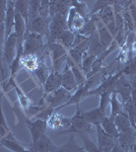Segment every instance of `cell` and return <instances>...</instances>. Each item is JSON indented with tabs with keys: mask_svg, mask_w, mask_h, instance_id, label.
<instances>
[{
	"mask_svg": "<svg viewBox=\"0 0 136 152\" xmlns=\"http://www.w3.org/2000/svg\"><path fill=\"white\" fill-rule=\"evenodd\" d=\"M74 39H75V34L72 33L71 31H69V29H67V31H63V33L61 34L60 37L57 39L56 42H58L59 44H61L66 50L69 51L73 46Z\"/></svg>",
	"mask_w": 136,
	"mask_h": 152,
	"instance_id": "obj_27",
	"label": "cell"
},
{
	"mask_svg": "<svg viewBox=\"0 0 136 152\" xmlns=\"http://www.w3.org/2000/svg\"><path fill=\"white\" fill-rule=\"evenodd\" d=\"M47 44L44 43V37L26 31L24 40V55H35L39 58H45Z\"/></svg>",
	"mask_w": 136,
	"mask_h": 152,
	"instance_id": "obj_1",
	"label": "cell"
},
{
	"mask_svg": "<svg viewBox=\"0 0 136 152\" xmlns=\"http://www.w3.org/2000/svg\"><path fill=\"white\" fill-rule=\"evenodd\" d=\"M2 94V92H0V95H1Z\"/></svg>",
	"mask_w": 136,
	"mask_h": 152,
	"instance_id": "obj_50",
	"label": "cell"
},
{
	"mask_svg": "<svg viewBox=\"0 0 136 152\" xmlns=\"http://www.w3.org/2000/svg\"><path fill=\"white\" fill-rule=\"evenodd\" d=\"M66 62H67L68 64H69V66H70V69H71V71H72V73H73V75H74V78H75L77 85H81L82 83H85V80H86V78H85V74H83L82 70H81L80 68L78 67V66L76 65L75 63H74L69 57H67V60H66Z\"/></svg>",
	"mask_w": 136,
	"mask_h": 152,
	"instance_id": "obj_30",
	"label": "cell"
},
{
	"mask_svg": "<svg viewBox=\"0 0 136 152\" xmlns=\"http://www.w3.org/2000/svg\"><path fill=\"white\" fill-rule=\"evenodd\" d=\"M123 74L122 70H120L118 73L114 75H109L102 79L100 85H98L95 89H90L88 92L87 96H91V95H101L104 92H109V94H113L115 91L116 84L119 79V77Z\"/></svg>",
	"mask_w": 136,
	"mask_h": 152,
	"instance_id": "obj_4",
	"label": "cell"
},
{
	"mask_svg": "<svg viewBox=\"0 0 136 152\" xmlns=\"http://www.w3.org/2000/svg\"><path fill=\"white\" fill-rule=\"evenodd\" d=\"M67 18L61 15V14H55V15L50 18L49 36L47 38V47L55 43L63 31H67Z\"/></svg>",
	"mask_w": 136,
	"mask_h": 152,
	"instance_id": "obj_3",
	"label": "cell"
},
{
	"mask_svg": "<svg viewBox=\"0 0 136 152\" xmlns=\"http://www.w3.org/2000/svg\"><path fill=\"white\" fill-rule=\"evenodd\" d=\"M4 41H5V36H4V24H0V72L2 76V81L6 80L5 70L3 68V46Z\"/></svg>",
	"mask_w": 136,
	"mask_h": 152,
	"instance_id": "obj_34",
	"label": "cell"
},
{
	"mask_svg": "<svg viewBox=\"0 0 136 152\" xmlns=\"http://www.w3.org/2000/svg\"><path fill=\"white\" fill-rule=\"evenodd\" d=\"M29 148H31V150H32V152H39L38 150H36V149H35V148H33V147H29Z\"/></svg>",
	"mask_w": 136,
	"mask_h": 152,
	"instance_id": "obj_48",
	"label": "cell"
},
{
	"mask_svg": "<svg viewBox=\"0 0 136 152\" xmlns=\"http://www.w3.org/2000/svg\"><path fill=\"white\" fill-rule=\"evenodd\" d=\"M70 8L71 1H50V18L55 14H61L67 18Z\"/></svg>",
	"mask_w": 136,
	"mask_h": 152,
	"instance_id": "obj_19",
	"label": "cell"
},
{
	"mask_svg": "<svg viewBox=\"0 0 136 152\" xmlns=\"http://www.w3.org/2000/svg\"><path fill=\"white\" fill-rule=\"evenodd\" d=\"M42 59L35 55H23V58H21V68H24L29 72H35L40 66Z\"/></svg>",
	"mask_w": 136,
	"mask_h": 152,
	"instance_id": "obj_23",
	"label": "cell"
},
{
	"mask_svg": "<svg viewBox=\"0 0 136 152\" xmlns=\"http://www.w3.org/2000/svg\"><path fill=\"white\" fill-rule=\"evenodd\" d=\"M86 21L82 16L76 11V9L73 6L69 9L68 15H67V26L68 29L74 34H78L81 29L83 28Z\"/></svg>",
	"mask_w": 136,
	"mask_h": 152,
	"instance_id": "obj_11",
	"label": "cell"
},
{
	"mask_svg": "<svg viewBox=\"0 0 136 152\" xmlns=\"http://www.w3.org/2000/svg\"><path fill=\"white\" fill-rule=\"evenodd\" d=\"M71 95L72 94H71L70 91L64 89L63 87H60L54 92L50 94V96L46 100V104L57 111L70 99Z\"/></svg>",
	"mask_w": 136,
	"mask_h": 152,
	"instance_id": "obj_5",
	"label": "cell"
},
{
	"mask_svg": "<svg viewBox=\"0 0 136 152\" xmlns=\"http://www.w3.org/2000/svg\"><path fill=\"white\" fill-rule=\"evenodd\" d=\"M0 146H4L7 149L13 151V152H32L31 148H26L21 144L17 143L15 139L13 138H1L0 139Z\"/></svg>",
	"mask_w": 136,
	"mask_h": 152,
	"instance_id": "obj_24",
	"label": "cell"
},
{
	"mask_svg": "<svg viewBox=\"0 0 136 152\" xmlns=\"http://www.w3.org/2000/svg\"><path fill=\"white\" fill-rule=\"evenodd\" d=\"M101 127H102L103 130L108 135H110V136L113 137V138L117 139L118 130H117V127H116V124H115V120H114L113 117L106 116L102 121V123H101Z\"/></svg>",
	"mask_w": 136,
	"mask_h": 152,
	"instance_id": "obj_25",
	"label": "cell"
},
{
	"mask_svg": "<svg viewBox=\"0 0 136 152\" xmlns=\"http://www.w3.org/2000/svg\"><path fill=\"white\" fill-rule=\"evenodd\" d=\"M56 152H83V148L77 145L74 135H71L70 138L68 139V141L64 145L58 146V149H57Z\"/></svg>",
	"mask_w": 136,
	"mask_h": 152,
	"instance_id": "obj_26",
	"label": "cell"
},
{
	"mask_svg": "<svg viewBox=\"0 0 136 152\" xmlns=\"http://www.w3.org/2000/svg\"><path fill=\"white\" fill-rule=\"evenodd\" d=\"M83 152H86V151H85V149H83Z\"/></svg>",
	"mask_w": 136,
	"mask_h": 152,
	"instance_id": "obj_49",
	"label": "cell"
},
{
	"mask_svg": "<svg viewBox=\"0 0 136 152\" xmlns=\"http://www.w3.org/2000/svg\"><path fill=\"white\" fill-rule=\"evenodd\" d=\"M132 52H136V40L132 44Z\"/></svg>",
	"mask_w": 136,
	"mask_h": 152,
	"instance_id": "obj_46",
	"label": "cell"
},
{
	"mask_svg": "<svg viewBox=\"0 0 136 152\" xmlns=\"http://www.w3.org/2000/svg\"><path fill=\"white\" fill-rule=\"evenodd\" d=\"M134 129H135V130H136V126H135V128H134Z\"/></svg>",
	"mask_w": 136,
	"mask_h": 152,
	"instance_id": "obj_51",
	"label": "cell"
},
{
	"mask_svg": "<svg viewBox=\"0 0 136 152\" xmlns=\"http://www.w3.org/2000/svg\"><path fill=\"white\" fill-rule=\"evenodd\" d=\"M7 11V1L6 0H0V24H4Z\"/></svg>",
	"mask_w": 136,
	"mask_h": 152,
	"instance_id": "obj_42",
	"label": "cell"
},
{
	"mask_svg": "<svg viewBox=\"0 0 136 152\" xmlns=\"http://www.w3.org/2000/svg\"><path fill=\"white\" fill-rule=\"evenodd\" d=\"M96 23H98V21L96 19H93V18H90L86 21L83 28L78 34L81 36L86 37V38H90V37H91L96 31Z\"/></svg>",
	"mask_w": 136,
	"mask_h": 152,
	"instance_id": "obj_37",
	"label": "cell"
},
{
	"mask_svg": "<svg viewBox=\"0 0 136 152\" xmlns=\"http://www.w3.org/2000/svg\"><path fill=\"white\" fill-rule=\"evenodd\" d=\"M2 96H3V94L0 95V137L4 138L7 134H10V129L8 127L6 118L4 116L3 109H2Z\"/></svg>",
	"mask_w": 136,
	"mask_h": 152,
	"instance_id": "obj_33",
	"label": "cell"
},
{
	"mask_svg": "<svg viewBox=\"0 0 136 152\" xmlns=\"http://www.w3.org/2000/svg\"><path fill=\"white\" fill-rule=\"evenodd\" d=\"M111 94H109V92H104V94H101V100H100V105H99V107H100L101 111H102L104 114H106L107 107L109 104H110Z\"/></svg>",
	"mask_w": 136,
	"mask_h": 152,
	"instance_id": "obj_41",
	"label": "cell"
},
{
	"mask_svg": "<svg viewBox=\"0 0 136 152\" xmlns=\"http://www.w3.org/2000/svg\"><path fill=\"white\" fill-rule=\"evenodd\" d=\"M115 124H116V127H117V130H118V133L121 131H124L126 129H129L131 128V123L129 121V118H128L127 114L125 112L121 113V114L117 115L115 118Z\"/></svg>",
	"mask_w": 136,
	"mask_h": 152,
	"instance_id": "obj_29",
	"label": "cell"
},
{
	"mask_svg": "<svg viewBox=\"0 0 136 152\" xmlns=\"http://www.w3.org/2000/svg\"><path fill=\"white\" fill-rule=\"evenodd\" d=\"M26 124L32 136V143H36L47 131V122L41 119H26Z\"/></svg>",
	"mask_w": 136,
	"mask_h": 152,
	"instance_id": "obj_6",
	"label": "cell"
},
{
	"mask_svg": "<svg viewBox=\"0 0 136 152\" xmlns=\"http://www.w3.org/2000/svg\"><path fill=\"white\" fill-rule=\"evenodd\" d=\"M110 104H111V115H110L111 117L115 118L117 115L124 112L123 104H120L119 99H118V97H117V94H116L115 92H113V94H111Z\"/></svg>",
	"mask_w": 136,
	"mask_h": 152,
	"instance_id": "obj_36",
	"label": "cell"
},
{
	"mask_svg": "<svg viewBox=\"0 0 136 152\" xmlns=\"http://www.w3.org/2000/svg\"><path fill=\"white\" fill-rule=\"evenodd\" d=\"M123 109L124 112L127 114L128 118H129V121L131 123V126L133 128H135L136 126V105L133 104L132 100H128L126 104H123Z\"/></svg>",
	"mask_w": 136,
	"mask_h": 152,
	"instance_id": "obj_35",
	"label": "cell"
},
{
	"mask_svg": "<svg viewBox=\"0 0 136 152\" xmlns=\"http://www.w3.org/2000/svg\"><path fill=\"white\" fill-rule=\"evenodd\" d=\"M105 51H106L105 48H104L103 45L101 44L98 31H96L93 36L90 37V46H88V50L86 53L90 54V55L96 56V57L98 58V57H100Z\"/></svg>",
	"mask_w": 136,
	"mask_h": 152,
	"instance_id": "obj_22",
	"label": "cell"
},
{
	"mask_svg": "<svg viewBox=\"0 0 136 152\" xmlns=\"http://www.w3.org/2000/svg\"><path fill=\"white\" fill-rule=\"evenodd\" d=\"M61 85H62V76H61V73L59 71L52 70L48 76V78H47L45 84H44L43 99L46 97L48 94L54 92L58 88H60Z\"/></svg>",
	"mask_w": 136,
	"mask_h": 152,
	"instance_id": "obj_12",
	"label": "cell"
},
{
	"mask_svg": "<svg viewBox=\"0 0 136 152\" xmlns=\"http://www.w3.org/2000/svg\"><path fill=\"white\" fill-rule=\"evenodd\" d=\"M77 110L76 113L74 114L73 117L70 118L71 120V125L69 127V129L65 130L62 133H86V134H91L93 132H96V128L93 127V125L88 123L85 118L82 117V110L79 107V105H76Z\"/></svg>",
	"mask_w": 136,
	"mask_h": 152,
	"instance_id": "obj_2",
	"label": "cell"
},
{
	"mask_svg": "<svg viewBox=\"0 0 136 152\" xmlns=\"http://www.w3.org/2000/svg\"><path fill=\"white\" fill-rule=\"evenodd\" d=\"M61 76H62V85H61V87H63L64 89L68 90L70 92L77 88L78 85L76 83L72 71L70 69V66H69L67 62L65 63V67L61 72Z\"/></svg>",
	"mask_w": 136,
	"mask_h": 152,
	"instance_id": "obj_17",
	"label": "cell"
},
{
	"mask_svg": "<svg viewBox=\"0 0 136 152\" xmlns=\"http://www.w3.org/2000/svg\"><path fill=\"white\" fill-rule=\"evenodd\" d=\"M116 94H119L122 97V104H126L128 100L131 99V92H132V86H131L129 80L125 75H121L117 81L115 88Z\"/></svg>",
	"mask_w": 136,
	"mask_h": 152,
	"instance_id": "obj_13",
	"label": "cell"
},
{
	"mask_svg": "<svg viewBox=\"0 0 136 152\" xmlns=\"http://www.w3.org/2000/svg\"><path fill=\"white\" fill-rule=\"evenodd\" d=\"M39 15L45 19H50V1H41Z\"/></svg>",
	"mask_w": 136,
	"mask_h": 152,
	"instance_id": "obj_40",
	"label": "cell"
},
{
	"mask_svg": "<svg viewBox=\"0 0 136 152\" xmlns=\"http://www.w3.org/2000/svg\"><path fill=\"white\" fill-rule=\"evenodd\" d=\"M50 69H49V67L47 66L46 64V59L43 58L41 60V63H40V66L38 67V69L35 71V75H36V77L38 78V80L41 82V84H45L47 78H48L49 74H50Z\"/></svg>",
	"mask_w": 136,
	"mask_h": 152,
	"instance_id": "obj_28",
	"label": "cell"
},
{
	"mask_svg": "<svg viewBox=\"0 0 136 152\" xmlns=\"http://www.w3.org/2000/svg\"><path fill=\"white\" fill-rule=\"evenodd\" d=\"M131 100L136 105V89H132V92H131Z\"/></svg>",
	"mask_w": 136,
	"mask_h": 152,
	"instance_id": "obj_45",
	"label": "cell"
},
{
	"mask_svg": "<svg viewBox=\"0 0 136 152\" xmlns=\"http://www.w3.org/2000/svg\"><path fill=\"white\" fill-rule=\"evenodd\" d=\"M81 114H82V117L85 118V120H86L88 123L93 125V126L101 125L102 121L104 120V118L106 117V114H104L99 107L93 110H90V111H87V112L82 111Z\"/></svg>",
	"mask_w": 136,
	"mask_h": 152,
	"instance_id": "obj_21",
	"label": "cell"
},
{
	"mask_svg": "<svg viewBox=\"0 0 136 152\" xmlns=\"http://www.w3.org/2000/svg\"><path fill=\"white\" fill-rule=\"evenodd\" d=\"M14 23H15V7L14 1H7V11L5 19H4V36L5 39L8 38L14 31Z\"/></svg>",
	"mask_w": 136,
	"mask_h": 152,
	"instance_id": "obj_14",
	"label": "cell"
},
{
	"mask_svg": "<svg viewBox=\"0 0 136 152\" xmlns=\"http://www.w3.org/2000/svg\"><path fill=\"white\" fill-rule=\"evenodd\" d=\"M96 60V57L93 55H90V54L85 53L82 59V64H81V70H82L83 74L86 76L90 73V71L93 67V64L95 63V61Z\"/></svg>",
	"mask_w": 136,
	"mask_h": 152,
	"instance_id": "obj_38",
	"label": "cell"
},
{
	"mask_svg": "<svg viewBox=\"0 0 136 152\" xmlns=\"http://www.w3.org/2000/svg\"><path fill=\"white\" fill-rule=\"evenodd\" d=\"M40 0H32L29 1V23L33 20L34 18L39 16V11H40Z\"/></svg>",
	"mask_w": 136,
	"mask_h": 152,
	"instance_id": "obj_39",
	"label": "cell"
},
{
	"mask_svg": "<svg viewBox=\"0 0 136 152\" xmlns=\"http://www.w3.org/2000/svg\"><path fill=\"white\" fill-rule=\"evenodd\" d=\"M14 7L15 11L18 12L24 19L26 20V24L29 23V1L26 0H15L14 1Z\"/></svg>",
	"mask_w": 136,
	"mask_h": 152,
	"instance_id": "obj_32",
	"label": "cell"
},
{
	"mask_svg": "<svg viewBox=\"0 0 136 152\" xmlns=\"http://www.w3.org/2000/svg\"><path fill=\"white\" fill-rule=\"evenodd\" d=\"M31 146L39 152H56L58 149V146H56L46 134L43 135L36 143H32Z\"/></svg>",
	"mask_w": 136,
	"mask_h": 152,
	"instance_id": "obj_18",
	"label": "cell"
},
{
	"mask_svg": "<svg viewBox=\"0 0 136 152\" xmlns=\"http://www.w3.org/2000/svg\"><path fill=\"white\" fill-rule=\"evenodd\" d=\"M110 152H126L124 149L121 147L119 144L117 143V141H116V144H115V146L113 147V149L111 150Z\"/></svg>",
	"mask_w": 136,
	"mask_h": 152,
	"instance_id": "obj_44",
	"label": "cell"
},
{
	"mask_svg": "<svg viewBox=\"0 0 136 152\" xmlns=\"http://www.w3.org/2000/svg\"><path fill=\"white\" fill-rule=\"evenodd\" d=\"M47 127L52 130H58V129H69L71 125L70 118H65L62 115L58 114V112H54L53 114L49 117L47 120Z\"/></svg>",
	"mask_w": 136,
	"mask_h": 152,
	"instance_id": "obj_15",
	"label": "cell"
},
{
	"mask_svg": "<svg viewBox=\"0 0 136 152\" xmlns=\"http://www.w3.org/2000/svg\"><path fill=\"white\" fill-rule=\"evenodd\" d=\"M131 152H136V141H135V143H134V145H133V148H132V151Z\"/></svg>",
	"mask_w": 136,
	"mask_h": 152,
	"instance_id": "obj_47",
	"label": "cell"
},
{
	"mask_svg": "<svg viewBox=\"0 0 136 152\" xmlns=\"http://www.w3.org/2000/svg\"><path fill=\"white\" fill-rule=\"evenodd\" d=\"M96 31H98L101 44H102L103 47L105 48V50H107L114 41L113 35L109 31V29L106 28V26H104L102 21H99V23H96Z\"/></svg>",
	"mask_w": 136,
	"mask_h": 152,
	"instance_id": "obj_20",
	"label": "cell"
},
{
	"mask_svg": "<svg viewBox=\"0 0 136 152\" xmlns=\"http://www.w3.org/2000/svg\"><path fill=\"white\" fill-rule=\"evenodd\" d=\"M116 141L126 152H131L136 141V130L131 127L129 129L119 132Z\"/></svg>",
	"mask_w": 136,
	"mask_h": 152,
	"instance_id": "obj_7",
	"label": "cell"
},
{
	"mask_svg": "<svg viewBox=\"0 0 136 152\" xmlns=\"http://www.w3.org/2000/svg\"><path fill=\"white\" fill-rule=\"evenodd\" d=\"M9 86H12L15 89V92L17 94V99H18V102L19 104H21V107H23L24 112L26 113V115L29 114V109L32 107V105H33V102H32V100L29 99V97L26 95L24 92L23 91V90L19 88L18 85L16 84L15 80H8L7 81V83L5 84V87H4V90H7V88H8Z\"/></svg>",
	"mask_w": 136,
	"mask_h": 152,
	"instance_id": "obj_16",
	"label": "cell"
},
{
	"mask_svg": "<svg viewBox=\"0 0 136 152\" xmlns=\"http://www.w3.org/2000/svg\"><path fill=\"white\" fill-rule=\"evenodd\" d=\"M49 24H50V19H45L39 15L38 18H34L28 23V31H26L48 38Z\"/></svg>",
	"mask_w": 136,
	"mask_h": 152,
	"instance_id": "obj_10",
	"label": "cell"
},
{
	"mask_svg": "<svg viewBox=\"0 0 136 152\" xmlns=\"http://www.w3.org/2000/svg\"><path fill=\"white\" fill-rule=\"evenodd\" d=\"M96 137H98L96 145H98L99 149L102 152H110L113 149V147L115 146L116 139L106 133L101 127V125H96Z\"/></svg>",
	"mask_w": 136,
	"mask_h": 152,
	"instance_id": "obj_9",
	"label": "cell"
},
{
	"mask_svg": "<svg viewBox=\"0 0 136 152\" xmlns=\"http://www.w3.org/2000/svg\"><path fill=\"white\" fill-rule=\"evenodd\" d=\"M71 6H73L76 9V11L82 16L85 20H88L90 18V10L88 8L87 4L83 1H71Z\"/></svg>",
	"mask_w": 136,
	"mask_h": 152,
	"instance_id": "obj_31",
	"label": "cell"
},
{
	"mask_svg": "<svg viewBox=\"0 0 136 152\" xmlns=\"http://www.w3.org/2000/svg\"><path fill=\"white\" fill-rule=\"evenodd\" d=\"M126 77H128V80H129L131 86H132V89H136V75L126 76Z\"/></svg>",
	"mask_w": 136,
	"mask_h": 152,
	"instance_id": "obj_43",
	"label": "cell"
},
{
	"mask_svg": "<svg viewBox=\"0 0 136 152\" xmlns=\"http://www.w3.org/2000/svg\"><path fill=\"white\" fill-rule=\"evenodd\" d=\"M17 52V39L14 33H12L10 36L4 41L3 46V61L7 65H10L12 61L14 60Z\"/></svg>",
	"mask_w": 136,
	"mask_h": 152,
	"instance_id": "obj_8",
	"label": "cell"
}]
</instances>
